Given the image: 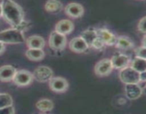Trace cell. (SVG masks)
<instances>
[{
	"instance_id": "obj_14",
	"label": "cell",
	"mask_w": 146,
	"mask_h": 114,
	"mask_svg": "<svg viewBox=\"0 0 146 114\" xmlns=\"http://www.w3.org/2000/svg\"><path fill=\"white\" fill-rule=\"evenodd\" d=\"M74 30V24L70 20L64 19L59 21L55 27V31L64 35L70 34Z\"/></svg>"
},
{
	"instance_id": "obj_18",
	"label": "cell",
	"mask_w": 146,
	"mask_h": 114,
	"mask_svg": "<svg viewBox=\"0 0 146 114\" xmlns=\"http://www.w3.org/2000/svg\"><path fill=\"white\" fill-rule=\"evenodd\" d=\"M62 9V4L58 0H48L45 4V9L48 12L57 13Z\"/></svg>"
},
{
	"instance_id": "obj_13",
	"label": "cell",
	"mask_w": 146,
	"mask_h": 114,
	"mask_svg": "<svg viewBox=\"0 0 146 114\" xmlns=\"http://www.w3.org/2000/svg\"><path fill=\"white\" fill-rule=\"evenodd\" d=\"M69 46L74 52L82 53L88 48V46L82 37H76L70 41Z\"/></svg>"
},
{
	"instance_id": "obj_5",
	"label": "cell",
	"mask_w": 146,
	"mask_h": 114,
	"mask_svg": "<svg viewBox=\"0 0 146 114\" xmlns=\"http://www.w3.org/2000/svg\"><path fill=\"white\" fill-rule=\"evenodd\" d=\"M49 46L55 50H62L66 44V35L61 34L56 31H53L49 36L48 40Z\"/></svg>"
},
{
	"instance_id": "obj_3",
	"label": "cell",
	"mask_w": 146,
	"mask_h": 114,
	"mask_svg": "<svg viewBox=\"0 0 146 114\" xmlns=\"http://www.w3.org/2000/svg\"><path fill=\"white\" fill-rule=\"evenodd\" d=\"M119 76L121 81L125 84H138L140 82V73L131 66H126L122 68Z\"/></svg>"
},
{
	"instance_id": "obj_19",
	"label": "cell",
	"mask_w": 146,
	"mask_h": 114,
	"mask_svg": "<svg viewBox=\"0 0 146 114\" xmlns=\"http://www.w3.org/2000/svg\"><path fill=\"white\" fill-rule=\"evenodd\" d=\"M37 109L39 111H43V112H46V111H50L53 109L54 108V103L49 99H41L38 101L36 104Z\"/></svg>"
},
{
	"instance_id": "obj_2",
	"label": "cell",
	"mask_w": 146,
	"mask_h": 114,
	"mask_svg": "<svg viewBox=\"0 0 146 114\" xmlns=\"http://www.w3.org/2000/svg\"><path fill=\"white\" fill-rule=\"evenodd\" d=\"M0 41L4 44H21L25 41V38L22 31L14 28L1 31Z\"/></svg>"
},
{
	"instance_id": "obj_27",
	"label": "cell",
	"mask_w": 146,
	"mask_h": 114,
	"mask_svg": "<svg viewBox=\"0 0 146 114\" xmlns=\"http://www.w3.org/2000/svg\"><path fill=\"white\" fill-rule=\"evenodd\" d=\"M15 112L14 108L12 105H9V106L5 107L0 109V113H4V114H11L14 113Z\"/></svg>"
},
{
	"instance_id": "obj_16",
	"label": "cell",
	"mask_w": 146,
	"mask_h": 114,
	"mask_svg": "<svg viewBox=\"0 0 146 114\" xmlns=\"http://www.w3.org/2000/svg\"><path fill=\"white\" fill-rule=\"evenodd\" d=\"M27 44L29 48H41L42 49L45 45L44 39L40 36H31L27 39Z\"/></svg>"
},
{
	"instance_id": "obj_28",
	"label": "cell",
	"mask_w": 146,
	"mask_h": 114,
	"mask_svg": "<svg viewBox=\"0 0 146 114\" xmlns=\"http://www.w3.org/2000/svg\"><path fill=\"white\" fill-rule=\"evenodd\" d=\"M146 73L145 71H143V72H141L140 73V82H145V79H146V77H145V75H146Z\"/></svg>"
},
{
	"instance_id": "obj_20",
	"label": "cell",
	"mask_w": 146,
	"mask_h": 114,
	"mask_svg": "<svg viewBox=\"0 0 146 114\" xmlns=\"http://www.w3.org/2000/svg\"><path fill=\"white\" fill-rule=\"evenodd\" d=\"M131 67L138 72H143L146 70V61L145 58L136 57L131 64Z\"/></svg>"
},
{
	"instance_id": "obj_17",
	"label": "cell",
	"mask_w": 146,
	"mask_h": 114,
	"mask_svg": "<svg viewBox=\"0 0 146 114\" xmlns=\"http://www.w3.org/2000/svg\"><path fill=\"white\" fill-rule=\"evenodd\" d=\"M26 56L31 61H41L44 57V52L41 48H29L26 52Z\"/></svg>"
},
{
	"instance_id": "obj_24",
	"label": "cell",
	"mask_w": 146,
	"mask_h": 114,
	"mask_svg": "<svg viewBox=\"0 0 146 114\" xmlns=\"http://www.w3.org/2000/svg\"><path fill=\"white\" fill-rule=\"evenodd\" d=\"M104 43L101 40V38H98V36H97L96 38L94 40V41L91 44V46H93L94 48H96V49H101L104 47Z\"/></svg>"
},
{
	"instance_id": "obj_9",
	"label": "cell",
	"mask_w": 146,
	"mask_h": 114,
	"mask_svg": "<svg viewBox=\"0 0 146 114\" xmlns=\"http://www.w3.org/2000/svg\"><path fill=\"white\" fill-rule=\"evenodd\" d=\"M125 95L128 98L135 100L139 98L142 95L143 89L138 84H128L125 87Z\"/></svg>"
},
{
	"instance_id": "obj_4",
	"label": "cell",
	"mask_w": 146,
	"mask_h": 114,
	"mask_svg": "<svg viewBox=\"0 0 146 114\" xmlns=\"http://www.w3.org/2000/svg\"><path fill=\"white\" fill-rule=\"evenodd\" d=\"M33 78V75L29 71L27 70H20L16 71L12 80L18 86H26L32 82Z\"/></svg>"
},
{
	"instance_id": "obj_26",
	"label": "cell",
	"mask_w": 146,
	"mask_h": 114,
	"mask_svg": "<svg viewBox=\"0 0 146 114\" xmlns=\"http://www.w3.org/2000/svg\"><path fill=\"white\" fill-rule=\"evenodd\" d=\"M138 28L141 32L145 34V17H143L138 23Z\"/></svg>"
},
{
	"instance_id": "obj_8",
	"label": "cell",
	"mask_w": 146,
	"mask_h": 114,
	"mask_svg": "<svg viewBox=\"0 0 146 114\" xmlns=\"http://www.w3.org/2000/svg\"><path fill=\"white\" fill-rule=\"evenodd\" d=\"M49 87L53 91L64 93L68 89V81L62 77H52L49 80Z\"/></svg>"
},
{
	"instance_id": "obj_21",
	"label": "cell",
	"mask_w": 146,
	"mask_h": 114,
	"mask_svg": "<svg viewBox=\"0 0 146 114\" xmlns=\"http://www.w3.org/2000/svg\"><path fill=\"white\" fill-rule=\"evenodd\" d=\"M115 45H116V47L121 49H128L133 46V43L129 38L121 36L117 38Z\"/></svg>"
},
{
	"instance_id": "obj_10",
	"label": "cell",
	"mask_w": 146,
	"mask_h": 114,
	"mask_svg": "<svg viewBox=\"0 0 146 114\" xmlns=\"http://www.w3.org/2000/svg\"><path fill=\"white\" fill-rule=\"evenodd\" d=\"M65 12L72 18H79L84 14V7L78 3H70L66 7Z\"/></svg>"
},
{
	"instance_id": "obj_11",
	"label": "cell",
	"mask_w": 146,
	"mask_h": 114,
	"mask_svg": "<svg viewBox=\"0 0 146 114\" xmlns=\"http://www.w3.org/2000/svg\"><path fill=\"white\" fill-rule=\"evenodd\" d=\"M96 34L98 38H101L104 44H107L109 46L115 44L117 38L113 34L110 32L108 30L105 29V28H101V29L97 30Z\"/></svg>"
},
{
	"instance_id": "obj_23",
	"label": "cell",
	"mask_w": 146,
	"mask_h": 114,
	"mask_svg": "<svg viewBox=\"0 0 146 114\" xmlns=\"http://www.w3.org/2000/svg\"><path fill=\"white\" fill-rule=\"evenodd\" d=\"M13 100L10 95L7 93H0V109L12 105Z\"/></svg>"
},
{
	"instance_id": "obj_15",
	"label": "cell",
	"mask_w": 146,
	"mask_h": 114,
	"mask_svg": "<svg viewBox=\"0 0 146 114\" xmlns=\"http://www.w3.org/2000/svg\"><path fill=\"white\" fill-rule=\"evenodd\" d=\"M16 68L12 66L5 65L0 67V81H9L13 79L16 73Z\"/></svg>"
},
{
	"instance_id": "obj_29",
	"label": "cell",
	"mask_w": 146,
	"mask_h": 114,
	"mask_svg": "<svg viewBox=\"0 0 146 114\" xmlns=\"http://www.w3.org/2000/svg\"><path fill=\"white\" fill-rule=\"evenodd\" d=\"M4 48H5V46H4V44L3 42H1L0 41V54H2L4 51Z\"/></svg>"
},
{
	"instance_id": "obj_25",
	"label": "cell",
	"mask_w": 146,
	"mask_h": 114,
	"mask_svg": "<svg viewBox=\"0 0 146 114\" xmlns=\"http://www.w3.org/2000/svg\"><path fill=\"white\" fill-rule=\"evenodd\" d=\"M135 54H136V57L145 58L146 48H145V46H141V47H139V48H137L136 51H135Z\"/></svg>"
},
{
	"instance_id": "obj_7",
	"label": "cell",
	"mask_w": 146,
	"mask_h": 114,
	"mask_svg": "<svg viewBox=\"0 0 146 114\" xmlns=\"http://www.w3.org/2000/svg\"><path fill=\"white\" fill-rule=\"evenodd\" d=\"M113 66L111 61L108 58L103 59L98 61L95 66L94 71L96 74L99 76H106L111 74L113 70Z\"/></svg>"
},
{
	"instance_id": "obj_30",
	"label": "cell",
	"mask_w": 146,
	"mask_h": 114,
	"mask_svg": "<svg viewBox=\"0 0 146 114\" xmlns=\"http://www.w3.org/2000/svg\"><path fill=\"white\" fill-rule=\"evenodd\" d=\"M2 15V8H1V4H0V17Z\"/></svg>"
},
{
	"instance_id": "obj_1",
	"label": "cell",
	"mask_w": 146,
	"mask_h": 114,
	"mask_svg": "<svg viewBox=\"0 0 146 114\" xmlns=\"http://www.w3.org/2000/svg\"><path fill=\"white\" fill-rule=\"evenodd\" d=\"M2 15L14 28L19 26L23 21L24 13L21 7L12 0H6L1 4Z\"/></svg>"
},
{
	"instance_id": "obj_6",
	"label": "cell",
	"mask_w": 146,
	"mask_h": 114,
	"mask_svg": "<svg viewBox=\"0 0 146 114\" xmlns=\"http://www.w3.org/2000/svg\"><path fill=\"white\" fill-rule=\"evenodd\" d=\"M32 75L38 82H46L53 77V71L49 67L41 66L36 68Z\"/></svg>"
},
{
	"instance_id": "obj_12",
	"label": "cell",
	"mask_w": 146,
	"mask_h": 114,
	"mask_svg": "<svg viewBox=\"0 0 146 114\" xmlns=\"http://www.w3.org/2000/svg\"><path fill=\"white\" fill-rule=\"evenodd\" d=\"M111 61L113 68H116V69H122V68L128 66L129 64L130 58L126 55L118 54V55L113 56Z\"/></svg>"
},
{
	"instance_id": "obj_22",
	"label": "cell",
	"mask_w": 146,
	"mask_h": 114,
	"mask_svg": "<svg viewBox=\"0 0 146 114\" xmlns=\"http://www.w3.org/2000/svg\"><path fill=\"white\" fill-rule=\"evenodd\" d=\"M81 37L84 39V41L86 42V44H88V46H91V44L94 41V40L97 37V34L96 31H93V30H87L85 31L84 32L82 33V35Z\"/></svg>"
}]
</instances>
